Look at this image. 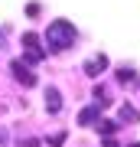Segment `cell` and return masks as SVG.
<instances>
[{"label":"cell","instance_id":"1","mask_svg":"<svg viewBox=\"0 0 140 147\" xmlns=\"http://www.w3.org/2000/svg\"><path fill=\"white\" fill-rule=\"evenodd\" d=\"M46 42L52 53H65L68 46H75V26L68 20H52L46 30Z\"/></svg>","mask_w":140,"mask_h":147},{"label":"cell","instance_id":"2","mask_svg":"<svg viewBox=\"0 0 140 147\" xmlns=\"http://www.w3.org/2000/svg\"><path fill=\"white\" fill-rule=\"evenodd\" d=\"M23 49H26V59L29 62H42V49H39V36L36 33H23Z\"/></svg>","mask_w":140,"mask_h":147},{"label":"cell","instance_id":"3","mask_svg":"<svg viewBox=\"0 0 140 147\" xmlns=\"http://www.w3.org/2000/svg\"><path fill=\"white\" fill-rule=\"evenodd\" d=\"M82 69H85V75L98 79V75L104 72V69H108V56H101V53H98V56H91V59H88V62H85Z\"/></svg>","mask_w":140,"mask_h":147},{"label":"cell","instance_id":"4","mask_svg":"<svg viewBox=\"0 0 140 147\" xmlns=\"http://www.w3.org/2000/svg\"><path fill=\"white\" fill-rule=\"evenodd\" d=\"M10 69H13V79H16V82H23V88H33V85H36V75H33L23 62H13Z\"/></svg>","mask_w":140,"mask_h":147},{"label":"cell","instance_id":"5","mask_svg":"<svg viewBox=\"0 0 140 147\" xmlns=\"http://www.w3.org/2000/svg\"><path fill=\"white\" fill-rule=\"evenodd\" d=\"M98 115H101V108H98V105H91V108H82V111H78V124H85V127L98 124Z\"/></svg>","mask_w":140,"mask_h":147},{"label":"cell","instance_id":"6","mask_svg":"<svg viewBox=\"0 0 140 147\" xmlns=\"http://www.w3.org/2000/svg\"><path fill=\"white\" fill-rule=\"evenodd\" d=\"M46 111H49V115H59V111H62V98H59V88H49V92H46Z\"/></svg>","mask_w":140,"mask_h":147},{"label":"cell","instance_id":"7","mask_svg":"<svg viewBox=\"0 0 140 147\" xmlns=\"http://www.w3.org/2000/svg\"><path fill=\"white\" fill-rule=\"evenodd\" d=\"M94 105H98V108H108V105H111L108 88H104V85H94Z\"/></svg>","mask_w":140,"mask_h":147},{"label":"cell","instance_id":"8","mask_svg":"<svg viewBox=\"0 0 140 147\" xmlns=\"http://www.w3.org/2000/svg\"><path fill=\"white\" fill-rule=\"evenodd\" d=\"M94 127H98V131H101L104 137H111V134L117 131V121H98V124H94Z\"/></svg>","mask_w":140,"mask_h":147},{"label":"cell","instance_id":"9","mask_svg":"<svg viewBox=\"0 0 140 147\" xmlns=\"http://www.w3.org/2000/svg\"><path fill=\"white\" fill-rule=\"evenodd\" d=\"M121 121H140V111L130 108V105H124V108H121Z\"/></svg>","mask_w":140,"mask_h":147},{"label":"cell","instance_id":"10","mask_svg":"<svg viewBox=\"0 0 140 147\" xmlns=\"http://www.w3.org/2000/svg\"><path fill=\"white\" fill-rule=\"evenodd\" d=\"M134 79H137L134 69H127V65H121V69H117V82H134Z\"/></svg>","mask_w":140,"mask_h":147},{"label":"cell","instance_id":"11","mask_svg":"<svg viewBox=\"0 0 140 147\" xmlns=\"http://www.w3.org/2000/svg\"><path fill=\"white\" fill-rule=\"evenodd\" d=\"M65 144V134H56V137H49V147H62Z\"/></svg>","mask_w":140,"mask_h":147},{"label":"cell","instance_id":"12","mask_svg":"<svg viewBox=\"0 0 140 147\" xmlns=\"http://www.w3.org/2000/svg\"><path fill=\"white\" fill-rule=\"evenodd\" d=\"M20 147H39V141L36 137H26V141H20Z\"/></svg>","mask_w":140,"mask_h":147},{"label":"cell","instance_id":"13","mask_svg":"<svg viewBox=\"0 0 140 147\" xmlns=\"http://www.w3.org/2000/svg\"><path fill=\"white\" fill-rule=\"evenodd\" d=\"M101 147H117V144H114V141H111V137H108V141H104V144H101Z\"/></svg>","mask_w":140,"mask_h":147},{"label":"cell","instance_id":"14","mask_svg":"<svg viewBox=\"0 0 140 147\" xmlns=\"http://www.w3.org/2000/svg\"><path fill=\"white\" fill-rule=\"evenodd\" d=\"M127 147H140V144H127Z\"/></svg>","mask_w":140,"mask_h":147}]
</instances>
